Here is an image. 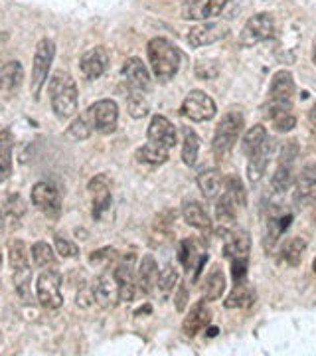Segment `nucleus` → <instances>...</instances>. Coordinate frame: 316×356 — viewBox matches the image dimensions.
I'll return each instance as SVG.
<instances>
[{
  "label": "nucleus",
  "mask_w": 316,
  "mask_h": 356,
  "mask_svg": "<svg viewBox=\"0 0 316 356\" xmlns=\"http://www.w3.org/2000/svg\"><path fill=\"white\" fill-rule=\"evenodd\" d=\"M48 93H50L51 109L58 119H69L74 117L79 105L77 97L76 79L67 72H56L48 83Z\"/></svg>",
  "instance_id": "1"
},
{
  "label": "nucleus",
  "mask_w": 316,
  "mask_h": 356,
  "mask_svg": "<svg viewBox=\"0 0 316 356\" xmlns=\"http://www.w3.org/2000/svg\"><path fill=\"white\" fill-rule=\"evenodd\" d=\"M149 62L154 76L160 81H170L180 67V51L166 38H152L149 42Z\"/></svg>",
  "instance_id": "2"
},
{
  "label": "nucleus",
  "mask_w": 316,
  "mask_h": 356,
  "mask_svg": "<svg viewBox=\"0 0 316 356\" xmlns=\"http://www.w3.org/2000/svg\"><path fill=\"white\" fill-rule=\"evenodd\" d=\"M292 97H294L292 74L287 70H281L273 76L269 86V103L265 105L267 119H273L275 115L289 113L292 109Z\"/></svg>",
  "instance_id": "3"
},
{
  "label": "nucleus",
  "mask_w": 316,
  "mask_h": 356,
  "mask_svg": "<svg viewBox=\"0 0 316 356\" xmlns=\"http://www.w3.org/2000/svg\"><path fill=\"white\" fill-rule=\"evenodd\" d=\"M241 131H243V115L240 111H229L222 117V121L217 123L214 135V153L217 156L228 154L235 143L240 139Z\"/></svg>",
  "instance_id": "4"
},
{
  "label": "nucleus",
  "mask_w": 316,
  "mask_h": 356,
  "mask_svg": "<svg viewBox=\"0 0 316 356\" xmlns=\"http://www.w3.org/2000/svg\"><path fill=\"white\" fill-rule=\"evenodd\" d=\"M53 56H56V44L48 38L40 40L36 51H34V60H32V81H30L32 95L36 99H38L40 91L48 79V72H50L51 62H53Z\"/></svg>",
  "instance_id": "5"
},
{
  "label": "nucleus",
  "mask_w": 316,
  "mask_h": 356,
  "mask_svg": "<svg viewBox=\"0 0 316 356\" xmlns=\"http://www.w3.org/2000/svg\"><path fill=\"white\" fill-rule=\"evenodd\" d=\"M273 32H275V20H273V16L267 13H259L251 16L245 26L241 28L240 32V46L243 48H251L255 44H261V42H265L273 36Z\"/></svg>",
  "instance_id": "6"
},
{
  "label": "nucleus",
  "mask_w": 316,
  "mask_h": 356,
  "mask_svg": "<svg viewBox=\"0 0 316 356\" xmlns=\"http://www.w3.org/2000/svg\"><path fill=\"white\" fill-rule=\"evenodd\" d=\"M36 295H38L40 305L46 309H58L63 303L62 295V275L53 269L42 271L36 283Z\"/></svg>",
  "instance_id": "7"
},
{
  "label": "nucleus",
  "mask_w": 316,
  "mask_h": 356,
  "mask_svg": "<svg viewBox=\"0 0 316 356\" xmlns=\"http://www.w3.org/2000/svg\"><path fill=\"white\" fill-rule=\"evenodd\" d=\"M89 121L93 125V131L101 133V135H109L117 129V121H119V107L117 103L111 99H101V102H95L88 111Z\"/></svg>",
  "instance_id": "8"
},
{
  "label": "nucleus",
  "mask_w": 316,
  "mask_h": 356,
  "mask_svg": "<svg viewBox=\"0 0 316 356\" xmlns=\"http://www.w3.org/2000/svg\"><path fill=\"white\" fill-rule=\"evenodd\" d=\"M180 111L184 117H188L190 121L202 123V121H210L215 115V103L208 93H203L200 89H194L182 102Z\"/></svg>",
  "instance_id": "9"
},
{
  "label": "nucleus",
  "mask_w": 316,
  "mask_h": 356,
  "mask_svg": "<svg viewBox=\"0 0 316 356\" xmlns=\"http://www.w3.org/2000/svg\"><path fill=\"white\" fill-rule=\"evenodd\" d=\"M32 204L38 208L42 214L56 218L62 210V198L58 188L50 182H38L32 188Z\"/></svg>",
  "instance_id": "10"
},
{
  "label": "nucleus",
  "mask_w": 316,
  "mask_h": 356,
  "mask_svg": "<svg viewBox=\"0 0 316 356\" xmlns=\"http://www.w3.org/2000/svg\"><path fill=\"white\" fill-rule=\"evenodd\" d=\"M229 28L222 22H203V24L194 26L188 32V44L192 48H203V46H210L215 44L219 40H224L228 36Z\"/></svg>",
  "instance_id": "11"
},
{
  "label": "nucleus",
  "mask_w": 316,
  "mask_h": 356,
  "mask_svg": "<svg viewBox=\"0 0 316 356\" xmlns=\"http://www.w3.org/2000/svg\"><path fill=\"white\" fill-rule=\"evenodd\" d=\"M135 255H128V259L125 257V261L115 269L113 277L117 281V287H119V301H133L135 299V293H137V280H135Z\"/></svg>",
  "instance_id": "12"
},
{
  "label": "nucleus",
  "mask_w": 316,
  "mask_h": 356,
  "mask_svg": "<svg viewBox=\"0 0 316 356\" xmlns=\"http://www.w3.org/2000/svg\"><path fill=\"white\" fill-rule=\"evenodd\" d=\"M228 0H188L182 8L186 20H210L226 8Z\"/></svg>",
  "instance_id": "13"
},
{
  "label": "nucleus",
  "mask_w": 316,
  "mask_h": 356,
  "mask_svg": "<svg viewBox=\"0 0 316 356\" xmlns=\"http://www.w3.org/2000/svg\"><path fill=\"white\" fill-rule=\"evenodd\" d=\"M147 137L151 143H156L170 151L176 145V129L165 115H154L147 131Z\"/></svg>",
  "instance_id": "14"
},
{
  "label": "nucleus",
  "mask_w": 316,
  "mask_h": 356,
  "mask_svg": "<svg viewBox=\"0 0 316 356\" xmlns=\"http://www.w3.org/2000/svg\"><path fill=\"white\" fill-rule=\"evenodd\" d=\"M79 65H81V72L88 79H97L109 67V54L103 46H95L81 56V64Z\"/></svg>",
  "instance_id": "15"
},
{
  "label": "nucleus",
  "mask_w": 316,
  "mask_h": 356,
  "mask_svg": "<svg viewBox=\"0 0 316 356\" xmlns=\"http://www.w3.org/2000/svg\"><path fill=\"white\" fill-rule=\"evenodd\" d=\"M121 74L133 91H147L151 88V74L139 58H128L123 65V70H121Z\"/></svg>",
  "instance_id": "16"
},
{
  "label": "nucleus",
  "mask_w": 316,
  "mask_h": 356,
  "mask_svg": "<svg viewBox=\"0 0 316 356\" xmlns=\"http://www.w3.org/2000/svg\"><path fill=\"white\" fill-rule=\"evenodd\" d=\"M26 214L24 200L20 196H10L0 208V228L4 232H14L20 228V222Z\"/></svg>",
  "instance_id": "17"
},
{
  "label": "nucleus",
  "mask_w": 316,
  "mask_h": 356,
  "mask_svg": "<svg viewBox=\"0 0 316 356\" xmlns=\"http://www.w3.org/2000/svg\"><path fill=\"white\" fill-rule=\"evenodd\" d=\"M93 299L103 309H111V307L117 305V301H119V287H117V281H115L113 275L103 273L101 277L95 281V285H93Z\"/></svg>",
  "instance_id": "18"
},
{
  "label": "nucleus",
  "mask_w": 316,
  "mask_h": 356,
  "mask_svg": "<svg viewBox=\"0 0 316 356\" xmlns=\"http://www.w3.org/2000/svg\"><path fill=\"white\" fill-rule=\"evenodd\" d=\"M89 191L93 194V218L99 220L105 210L111 206V186L105 175H99L89 182Z\"/></svg>",
  "instance_id": "19"
},
{
  "label": "nucleus",
  "mask_w": 316,
  "mask_h": 356,
  "mask_svg": "<svg viewBox=\"0 0 316 356\" xmlns=\"http://www.w3.org/2000/svg\"><path fill=\"white\" fill-rule=\"evenodd\" d=\"M251 250V240L249 234L245 229H231L224 238V254L229 259H238V257H247Z\"/></svg>",
  "instance_id": "20"
},
{
  "label": "nucleus",
  "mask_w": 316,
  "mask_h": 356,
  "mask_svg": "<svg viewBox=\"0 0 316 356\" xmlns=\"http://www.w3.org/2000/svg\"><path fill=\"white\" fill-rule=\"evenodd\" d=\"M212 323V311L206 307V301H200L190 309L188 317L182 323V331L186 337H196Z\"/></svg>",
  "instance_id": "21"
},
{
  "label": "nucleus",
  "mask_w": 316,
  "mask_h": 356,
  "mask_svg": "<svg viewBox=\"0 0 316 356\" xmlns=\"http://www.w3.org/2000/svg\"><path fill=\"white\" fill-rule=\"evenodd\" d=\"M158 280V264L154 261L152 255H144L142 261L139 264V273H137V287L140 293L151 295L156 287Z\"/></svg>",
  "instance_id": "22"
},
{
  "label": "nucleus",
  "mask_w": 316,
  "mask_h": 356,
  "mask_svg": "<svg viewBox=\"0 0 316 356\" xmlns=\"http://www.w3.org/2000/svg\"><path fill=\"white\" fill-rule=\"evenodd\" d=\"M316 191V175L315 166L308 165L301 172V177L297 180V191H294V202L299 206H306V204L313 202Z\"/></svg>",
  "instance_id": "23"
},
{
  "label": "nucleus",
  "mask_w": 316,
  "mask_h": 356,
  "mask_svg": "<svg viewBox=\"0 0 316 356\" xmlns=\"http://www.w3.org/2000/svg\"><path fill=\"white\" fill-rule=\"evenodd\" d=\"M180 261H182V266L186 267L188 271L190 269H194V271H196V277H198L200 271H202L203 264L208 261V254L200 252L196 242L184 240L182 245H180Z\"/></svg>",
  "instance_id": "24"
},
{
  "label": "nucleus",
  "mask_w": 316,
  "mask_h": 356,
  "mask_svg": "<svg viewBox=\"0 0 316 356\" xmlns=\"http://www.w3.org/2000/svg\"><path fill=\"white\" fill-rule=\"evenodd\" d=\"M198 188L202 191V194L208 200H214L217 198L222 191H224V177L217 168H210V170H203L198 175Z\"/></svg>",
  "instance_id": "25"
},
{
  "label": "nucleus",
  "mask_w": 316,
  "mask_h": 356,
  "mask_svg": "<svg viewBox=\"0 0 316 356\" xmlns=\"http://www.w3.org/2000/svg\"><path fill=\"white\" fill-rule=\"evenodd\" d=\"M13 133L0 127V182L8 180L13 175Z\"/></svg>",
  "instance_id": "26"
},
{
  "label": "nucleus",
  "mask_w": 316,
  "mask_h": 356,
  "mask_svg": "<svg viewBox=\"0 0 316 356\" xmlns=\"http://www.w3.org/2000/svg\"><path fill=\"white\" fill-rule=\"evenodd\" d=\"M182 216L186 220V224L196 229H210L212 228V222H210V216L206 212L202 204L196 202V200H186L184 206H182Z\"/></svg>",
  "instance_id": "27"
},
{
  "label": "nucleus",
  "mask_w": 316,
  "mask_h": 356,
  "mask_svg": "<svg viewBox=\"0 0 316 356\" xmlns=\"http://www.w3.org/2000/svg\"><path fill=\"white\" fill-rule=\"evenodd\" d=\"M24 79L20 62H0V91H14Z\"/></svg>",
  "instance_id": "28"
},
{
  "label": "nucleus",
  "mask_w": 316,
  "mask_h": 356,
  "mask_svg": "<svg viewBox=\"0 0 316 356\" xmlns=\"http://www.w3.org/2000/svg\"><path fill=\"white\" fill-rule=\"evenodd\" d=\"M269 154H271V140H267L265 145L249 154V165H247V177L251 182H259L265 175L267 166H269Z\"/></svg>",
  "instance_id": "29"
},
{
  "label": "nucleus",
  "mask_w": 316,
  "mask_h": 356,
  "mask_svg": "<svg viewBox=\"0 0 316 356\" xmlns=\"http://www.w3.org/2000/svg\"><path fill=\"white\" fill-rule=\"evenodd\" d=\"M226 291V277L222 267L214 266L212 271L208 273V277L203 281V299L206 301H217Z\"/></svg>",
  "instance_id": "30"
},
{
  "label": "nucleus",
  "mask_w": 316,
  "mask_h": 356,
  "mask_svg": "<svg viewBox=\"0 0 316 356\" xmlns=\"http://www.w3.org/2000/svg\"><path fill=\"white\" fill-rule=\"evenodd\" d=\"M137 161L144 165H165L168 161V149L149 140L144 147H140L137 151Z\"/></svg>",
  "instance_id": "31"
},
{
  "label": "nucleus",
  "mask_w": 316,
  "mask_h": 356,
  "mask_svg": "<svg viewBox=\"0 0 316 356\" xmlns=\"http://www.w3.org/2000/svg\"><path fill=\"white\" fill-rule=\"evenodd\" d=\"M255 303V289L249 287L245 281L235 283V289L231 291L228 299H226V307L228 309H235V307H251Z\"/></svg>",
  "instance_id": "32"
},
{
  "label": "nucleus",
  "mask_w": 316,
  "mask_h": 356,
  "mask_svg": "<svg viewBox=\"0 0 316 356\" xmlns=\"http://www.w3.org/2000/svg\"><path fill=\"white\" fill-rule=\"evenodd\" d=\"M267 140H269L267 129L263 127V125H255V127H251L245 135H243V143H241L243 153L249 156V154H253L255 151H259Z\"/></svg>",
  "instance_id": "33"
},
{
  "label": "nucleus",
  "mask_w": 316,
  "mask_h": 356,
  "mask_svg": "<svg viewBox=\"0 0 316 356\" xmlns=\"http://www.w3.org/2000/svg\"><path fill=\"white\" fill-rule=\"evenodd\" d=\"M224 196H228L231 202L235 204L238 208L240 206H245V186L241 182V178L238 175H229V177L224 178V191H222Z\"/></svg>",
  "instance_id": "34"
},
{
  "label": "nucleus",
  "mask_w": 316,
  "mask_h": 356,
  "mask_svg": "<svg viewBox=\"0 0 316 356\" xmlns=\"http://www.w3.org/2000/svg\"><path fill=\"white\" fill-rule=\"evenodd\" d=\"M198 153H200V139L192 129H184V145H182V161L188 166L198 163Z\"/></svg>",
  "instance_id": "35"
},
{
  "label": "nucleus",
  "mask_w": 316,
  "mask_h": 356,
  "mask_svg": "<svg viewBox=\"0 0 316 356\" xmlns=\"http://www.w3.org/2000/svg\"><path fill=\"white\" fill-rule=\"evenodd\" d=\"M304 250H306V242H304L303 238H291L289 242L283 245V261L287 264V266H299L301 264V259H303Z\"/></svg>",
  "instance_id": "36"
},
{
  "label": "nucleus",
  "mask_w": 316,
  "mask_h": 356,
  "mask_svg": "<svg viewBox=\"0 0 316 356\" xmlns=\"http://www.w3.org/2000/svg\"><path fill=\"white\" fill-rule=\"evenodd\" d=\"M176 283H178L176 267L168 264L163 271H158V280H156V287H154V289L160 293V297H163V299H166L170 293L174 291Z\"/></svg>",
  "instance_id": "37"
},
{
  "label": "nucleus",
  "mask_w": 316,
  "mask_h": 356,
  "mask_svg": "<svg viewBox=\"0 0 316 356\" xmlns=\"http://www.w3.org/2000/svg\"><path fill=\"white\" fill-rule=\"evenodd\" d=\"M292 216L287 212H281V214H273V216L269 218V224H267V238H271V243L269 245H273V243L277 242L278 238L283 236V232L289 228V224H291Z\"/></svg>",
  "instance_id": "38"
},
{
  "label": "nucleus",
  "mask_w": 316,
  "mask_h": 356,
  "mask_svg": "<svg viewBox=\"0 0 316 356\" xmlns=\"http://www.w3.org/2000/svg\"><path fill=\"white\" fill-rule=\"evenodd\" d=\"M32 254V259L36 267H51L56 264V255H53V250L46 242H36L30 250Z\"/></svg>",
  "instance_id": "39"
},
{
  "label": "nucleus",
  "mask_w": 316,
  "mask_h": 356,
  "mask_svg": "<svg viewBox=\"0 0 316 356\" xmlns=\"http://www.w3.org/2000/svg\"><path fill=\"white\" fill-rule=\"evenodd\" d=\"M292 184V166L287 163H281L275 175L271 178V186L275 192H285L291 188Z\"/></svg>",
  "instance_id": "40"
},
{
  "label": "nucleus",
  "mask_w": 316,
  "mask_h": 356,
  "mask_svg": "<svg viewBox=\"0 0 316 356\" xmlns=\"http://www.w3.org/2000/svg\"><path fill=\"white\" fill-rule=\"evenodd\" d=\"M30 283H32V271H30V267L14 269V287H16V293L22 297L24 303H30Z\"/></svg>",
  "instance_id": "41"
},
{
  "label": "nucleus",
  "mask_w": 316,
  "mask_h": 356,
  "mask_svg": "<svg viewBox=\"0 0 316 356\" xmlns=\"http://www.w3.org/2000/svg\"><path fill=\"white\" fill-rule=\"evenodd\" d=\"M8 255H10V266H13V269H24V267H30V261H28V250H26L24 242L13 240V242L8 243Z\"/></svg>",
  "instance_id": "42"
},
{
  "label": "nucleus",
  "mask_w": 316,
  "mask_h": 356,
  "mask_svg": "<svg viewBox=\"0 0 316 356\" xmlns=\"http://www.w3.org/2000/svg\"><path fill=\"white\" fill-rule=\"evenodd\" d=\"M235 214H238V206L229 200L228 196L219 194V200H217V206H215V216L222 224H231L235 220Z\"/></svg>",
  "instance_id": "43"
},
{
  "label": "nucleus",
  "mask_w": 316,
  "mask_h": 356,
  "mask_svg": "<svg viewBox=\"0 0 316 356\" xmlns=\"http://www.w3.org/2000/svg\"><path fill=\"white\" fill-rule=\"evenodd\" d=\"M126 107H128V113L135 119H140L149 113V102L147 97L142 95V91H133L128 97H126Z\"/></svg>",
  "instance_id": "44"
},
{
  "label": "nucleus",
  "mask_w": 316,
  "mask_h": 356,
  "mask_svg": "<svg viewBox=\"0 0 316 356\" xmlns=\"http://www.w3.org/2000/svg\"><path fill=\"white\" fill-rule=\"evenodd\" d=\"M91 133H93V125L89 121L88 113L79 115V119H76L72 123V127H69V137H74L77 140L88 139V137H91Z\"/></svg>",
  "instance_id": "45"
},
{
  "label": "nucleus",
  "mask_w": 316,
  "mask_h": 356,
  "mask_svg": "<svg viewBox=\"0 0 316 356\" xmlns=\"http://www.w3.org/2000/svg\"><path fill=\"white\" fill-rule=\"evenodd\" d=\"M271 123H273V127L277 129L278 133H287V131H291L297 125V117L289 111V113H281L275 115L273 119H269Z\"/></svg>",
  "instance_id": "46"
},
{
  "label": "nucleus",
  "mask_w": 316,
  "mask_h": 356,
  "mask_svg": "<svg viewBox=\"0 0 316 356\" xmlns=\"http://www.w3.org/2000/svg\"><path fill=\"white\" fill-rule=\"evenodd\" d=\"M56 250L62 257H77L79 255L76 243L69 242V240H63V238H56Z\"/></svg>",
  "instance_id": "47"
},
{
  "label": "nucleus",
  "mask_w": 316,
  "mask_h": 356,
  "mask_svg": "<svg viewBox=\"0 0 316 356\" xmlns=\"http://www.w3.org/2000/svg\"><path fill=\"white\" fill-rule=\"evenodd\" d=\"M231 275H233V281H235V283L245 281V275H247V257L231 259Z\"/></svg>",
  "instance_id": "48"
},
{
  "label": "nucleus",
  "mask_w": 316,
  "mask_h": 356,
  "mask_svg": "<svg viewBox=\"0 0 316 356\" xmlns=\"http://www.w3.org/2000/svg\"><path fill=\"white\" fill-rule=\"evenodd\" d=\"M184 305H186V287H180V293L176 297V309L184 311Z\"/></svg>",
  "instance_id": "49"
},
{
  "label": "nucleus",
  "mask_w": 316,
  "mask_h": 356,
  "mask_svg": "<svg viewBox=\"0 0 316 356\" xmlns=\"http://www.w3.org/2000/svg\"><path fill=\"white\" fill-rule=\"evenodd\" d=\"M217 334V329H210V337H215Z\"/></svg>",
  "instance_id": "50"
}]
</instances>
